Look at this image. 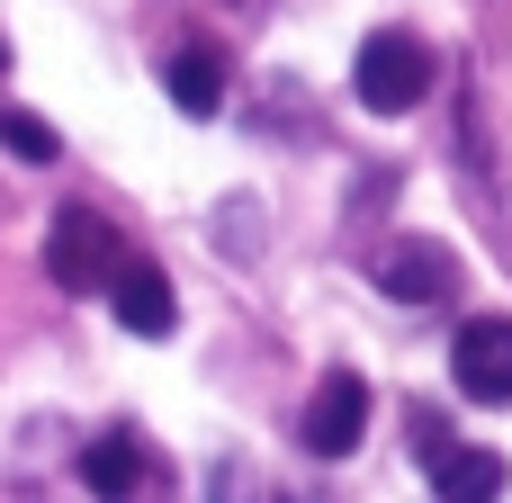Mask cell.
I'll return each instance as SVG.
<instances>
[{
	"instance_id": "30bf717a",
	"label": "cell",
	"mask_w": 512,
	"mask_h": 503,
	"mask_svg": "<svg viewBox=\"0 0 512 503\" xmlns=\"http://www.w3.org/2000/svg\"><path fill=\"white\" fill-rule=\"evenodd\" d=\"M0 153H9V162H54L63 135H54L36 108H0Z\"/></svg>"
},
{
	"instance_id": "277c9868",
	"label": "cell",
	"mask_w": 512,
	"mask_h": 503,
	"mask_svg": "<svg viewBox=\"0 0 512 503\" xmlns=\"http://www.w3.org/2000/svg\"><path fill=\"white\" fill-rule=\"evenodd\" d=\"M297 441H306V459H351V450L369 441V378L324 369V387H315L306 414H297Z\"/></svg>"
},
{
	"instance_id": "7a4b0ae2",
	"label": "cell",
	"mask_w": 512,
	"mask_h": 503,
	"mask_svg": "<svg viewBox=\"0 0 512 503\" xmlns=\"http://www.w3.org/2000/svg\"><path fill=\"white\" fill-rule=\"evenodd\" d=\"M81 486H90V503H171V468L135 423H108L81 450Z\"/></svg>"
},
{
	"instance_id": "9c48e42d",
	"label": "cell",
	"mask_w": 512,
	"mask_h": 503,
	"mask_svg": "<svg viewBox=\"0 0 512 503\" xmlns=\"http://www.w3.org/2000/svg\"><path fill=\"white\" fill-rule=\"evenodd\" d=\"M512 486L504 450H477V441H450L441 459H432V495L441 503H495Z\"/></svg>"
},
{
	"instance_id": "5b68a950",
	"label": "cell",
	"mask_w": 512,
	"mask_h": 503,
	"mask_svg": "<svg viewBox=\"0 0 512 503\" xmlns=\"http://www.w3.org/2000/svg\"><path fill=\"white\" fill-rule=\"evenodd\" d=\"M459 279H468V270H459V252H450V243H432V234H405V243H387V252H378V297H396V306H441Z\"/></svg>"
},
{
	"instance_id": "8fae6325",
	"label": "cell",
	"mask_w": 512,
	"mask_h": 503,
	"mask_svg": "<svg viewBox=\"0 0 512 503\" xmlns=\"http://www.w3.org/2000/svg\"><path fill=\"white\" fill-rule=\"evenodd\" d=\"M0 63H9V54H0Z\"/></svg>"
},
{
	"instance_id": "6da1fadb",
	"label": "cell",
	"mask_w": 512,
	"mask_h": 503,
	"mask_svg": "<svg viewBox=\"0 0 512 503\" xmlns=\"http://www.w3.org/2000/svg\"><path fill=\"white\" fill-rule=\"evenodd\" d=\"M432 81H441V63H432V45L405 36V27H378V36L360 45V63H351V90H360V108H378V117L423 108Z\"/></svg>"
},
{
	"instance_id": "52a82bcc",
	"label": "cell",
	"mask_w": 512,
	"mask_h": 503,
	"mask_svg": "<svg viewBox=\"0 0 512 503\" xmlns=\"http://www.w3.org/2000/svg\"><path fill=\"white\" fill-rule=\"evenodd\" d=\"M108 306H117V324H126L135 342H162V333L180 324V288H171V270L144 261V252H126V270L108 279Z\"/></svg>"
},
{
	"instance_id": "8992f818",
	"label": "cell",
	"mask_w": 512,
	"mask_h": 503,
	"mask_svg": "<svg viewBox=\"0 0 512 503\" xmlns=\"http://www.w3.org/2000/svg\"><path fill=\"white\" fill-rule=\"evenodd\" d=\"M450 378L468 405H512V315H477L450 342Z\"/></svg>"
},
{
	"instance_id": "3957f363",
	"label": "cell",
	"mask_w": 512,
	"mask_h": 503,
	"mask_svg": "<svg viewBox=\"0 0 512 503\" xmlns=\"http://www.w3.org/2000/svg\"><path fill=\"white\" fill-rule=\"evenodd\" d=\"M45 270H54L63 297H108V279L126 270V243L99 207H63L54 234H45Z\"/></svg>"
},
{
	"instance_id": "ba28073f",
	"label": "cell",
	"mask_w": 512,
	"mask_h": 503,
	"mask_svg": "<svg viewBox=\"0 0 512 503\" xmlns=\"http://www.w3.org/2000/svg\"><path fill=\"white\" fill-rule=\"evenodd\" d=\"M225 81H234V72H225V54H216L207 36H189V45L162 54V90H171L180 117H216V108H225Z\"/></svg>"
}]
</instances>
